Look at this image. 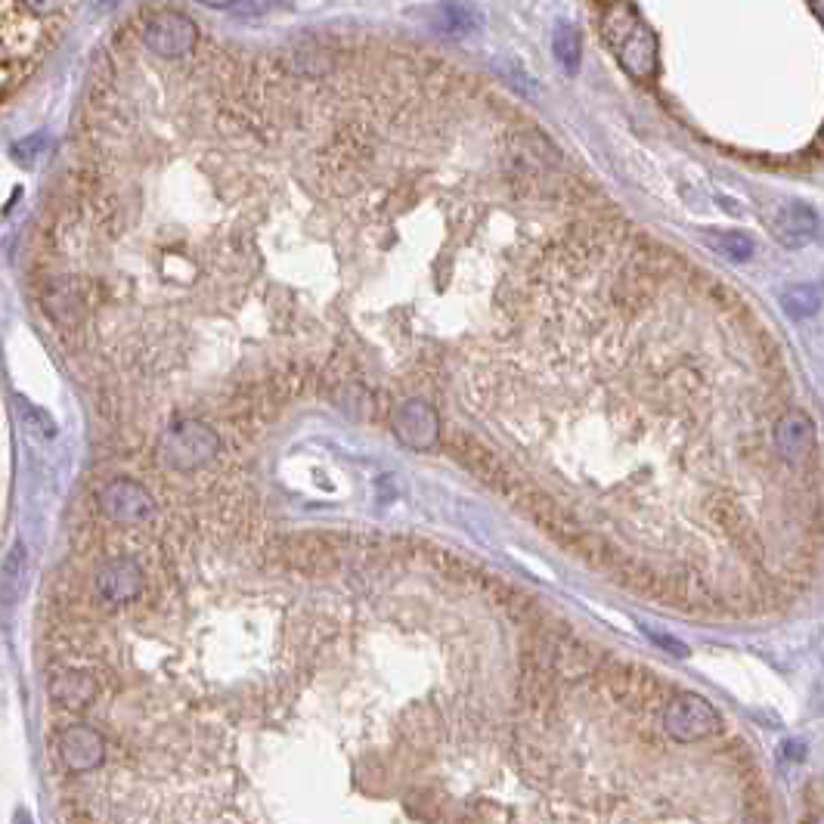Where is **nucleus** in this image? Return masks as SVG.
<instances>
[{"label": "nucleus", "mask_w": 824, "mask_h": 824, "mask_svg": "<svg viewBox=\"0 0 824 824\" xmlns=\"http://www.w3.org/2000/svg\"><path fill=\"white\" fill-rule=\"evenodd\" d=\"M598 31L632 81L651 84L657 78V38L632 0H614L601 10Z\"/></svg>", "instance_id": "f257e3e1"}, {"label": "nucleus", "mask_w": 824, "mask_h": 824, "mask_svg": "<svg viewBox=\"0 0 824 824\" xmlns=\"http://www.w3.org/2000/svg\"><path fill=\"white\" fill-rule=\"evenodd\" d=\"M220 450V437L196 419H183L158 437V462L174 471H193L211 462Z\"/></svg>", "instance_id": "f03ea898"}, {"label": "nucleus", "mask_w": 824, "mask_h": 824, "mask_svg": "<svg viewBox=\"0 0 824 824\" xmlns=\"http://www.w3.org/2000/svg\"><path fill=\"white\" fill-rule=\"evenodd\" d=\"M663 732H667L673 741L679 744H697L722 735V716L716 713V707L707 701V697L694 694V691H682L673 701L663 707Z\"/></svg>", "instance_id": "7ed1b4c3"}, {"label": "nucleus", "mask_w": 824, "mask_h": 824, "mask_svg": "<svg viewBox=\"0 0 824 824\" xmlns=\"http://www.w3.org/2000/svg\"><path fill=\"white\" fill-rule=\"evenodd\" d=\"M143 41H146V47L155 56L180 59V56H186L189 50L196 47L199 28H196L193 19H189L186 13H180V10H162V13H155V16L146 19Z\"/></svg>", "instance_id": "20e7f679"}, {"label": "nucleus", "mask_w": 824, "mask_h": 824, "mask_svg": "<svg viewBox=\"0 0 824 824\" xmlns=\"http://www.w3.org/2000/svg\"><path fill=\"white\" fill-rule=\"evenodd\" d=\"M93 592L106 608L128 605L143 592V567L134 558H109L97 567L93 577Z\"/></svg>", "instance_id": "39448f33"}, {"label": "nucleus", "mask_w": 824, "mask_h": 824, "mask_svg": "<svg viewBox=\"0 0 824 824\" xmlns=\"http://www.w3.org/2000/svg\"><path fill=\"white\" fill-rule=\"evenodd\" d=\"M775 453L787 465H800L815 453V425L803 409H787L772 431Z\"/></svg>", "instance_id": "423d86ee"}, {"label": "nucleus", "mask_w": 824, "mask_h": 824, "mask_svg": "<svg viewBox=\"0 0 824 824\" xmlns=\"http://www.w3.org/2000/svg\"><path fill=\"white\" fill-rule=\"evenodd\" d=\"M100 509L118 524H143L146 518H152L155 502L146 493V487L134 481H112L100 493Z\"/></svg>", "instance_id": "0eeeda50"}, {"label": "nucleus", "mask_w": 824, "mask_h": 824, "mask_svg": "<svg viewBox=\"0 0 824 824\" xmlns=\"http://www.w3.org/2000/svg\"><path fill=\"white\" fill-rule=\"evenodd\" d=\"M412 16H419L425 28H431L434 35H443V38H465L481 28L478 10L462 4V0H440V4L412 10Z\"/></svg>", "instance_id": "6e6552de"}, {"label": "nucleus", "mask_w": 824, "mask_h": 824, "mask_svg": "<svg viewBox=\"0 0 824 824\" xmlns=\"http://www.w3.org/2000/svg\"><path fill=\"white\" fill-rule=\"evenodd\" d=\"M394 431L412 450H428L440 437V419L437 412L422 400H406L394 412Z\"/></svg>", "instance_id": "1a4fd4ad"}, {"label": "nucleus", "mask_w": 824, "mask_h": 824, "mask_svg": "<svg viewBox=\"0 0 824 824\" xmlns=\"http://www.w3.org/2000/svg\"><path fill=\"white\" fill-rule=\"evenodd\" d=\"M772 233L781 245L787 248H803L815 239L818 233V214L806 202H784L775 211Z\"/></svg>", "instance_id": "9d476101"}, {"label": "nucleus", "mask_w": 824, "mask_h": 824, "mask_svg": "<svg viewBox=\"0 0 824 824\" xmlns=\"http://www.w3.org/2000/svg\"><path fill=\"white\" fill-rule=\"evenodd\" d=\"M59 756L72 772H90L103 759V738L87 725H72L59 735Z\"/></svg>", "instance_id": "9b49d317"}, {"label": "nucleus", "mask_w": 824, "mask_h": 824, "mask_svg": "<svg viewBox=\"0 0 824 824\" xmlns=\"http://www.w3.org/2000/svg\"><path fill=\"white\" fill-rule=\"evenodd\" d=\"M704 242L716 251L719 258L725 261H735V264H744L753 258V239L741 230H704Z\"/></svg>", "instance_id": "f8f14e48"}, {"label": "nucleus", "mask_w": 824, "mask_h": 824, "mask_svg": "<svg viewBox=\"0 0 824 824\" xmlns=\"http://www.w3.org/2000/svg\"><path fill=\"white\" fill-rule=\"evenodd\" d=\"M821 289L812 282H797V285H787V289L781 292V307L787 316H794V320H809V316H815L821 310Z\"/></svg>", "instance_id": "ddd939ff"}, {"label": "nucleus", "mask_w": 824, "mask_h": 824, "mask_svg": "<svg viewBox=\"0 0 824 824\" xmlns=\"http://www.w3.org/2000/svg\"><path fill=\"white\" fill-rule=\"evenodd\" d=\"M552 56L558 59V66L564 75L574 78L580 72V31L570 22H558L552 35Z\"/></svg>", "instance_id": "4468645a"}, {"label": "nucleus", "mask_w": 824, "mask_h": 824, "mask_svg": "<svg viewBox=\"0 0 824 824\" xmlns=\"http://www.w3.org/2000/svg\"><path fill=\"white\" fill-rule=\"evenodd\" d=\"M292 7V0H236V7L230 10L239 19H255V16H267L276 10Z\"/></svg>", "instance_id": "2eb2a0df"}, {"label": "nucleus", "mask_w": 824, "mask_h": 824, "mask_svg": "<svg viewBox=\"0 0 824 824\" xmlns=\"http://www.w3.org/2000/svg\"><path fill=\"white\" fill-rule=\"evenodd\" d=\"M19 412H25V422H28V428L35 431V434H41V437H53V422L44 416V412L31 409L28 403H22V406H19Z\"/></svg>", "instance_id": "dca6fc26"}, {"label": "nucleus", "mask_w": 824, "mask_h": 824, "mask_svg": "<svg viewBox=\"0 0 824 824\" xmlns=\"http://www.w3.org/2000/svg\"><path fill=\"white\" fill-rule=\"evenodd\" d=\"M22 564H25L22 549H13V558H10L7 567H4V598H7V601H10V586H16V583H19L16 577H22Z\"/></svg>", "instance_id": "f3484780"}, {"label": "nucleus", "mask_w": 824, "mask_h": 824, "mask_svg": "<svg viewBox=\"0 0 824 824\" xmlns=\"http://www.w3.org/2000/svg\"><path fill=\"white\" fill-rule=\"evenodd\" d=\"M41 146H44V137H41V134H35V137L22 140V143H19V146L13 149V155L19 158V162L31 165V162H35V155L41 152Z\"/></svg>", "instance_id": "a211bd4d"}, {"label": "nucleus", "mask_w": 824, "mask_h": 824, "mask_svg": "<svg viewBox=\"0 0 824 824\" xmlns=\"http://www.w3.org/2000/svg\"><path fill=\"white\" fill-rule=\"evenodd\" d=\"M25 7L38 16H47V13H56L62 7V0H25Z\"/></svg>", "instance_id": "6ab92c4d"}, {"label": "nucleus", "mask_w": 824, "mask_h": 824, "mask_svg": "<svg viewBox=\"0 0 824 824\" xmlns=\"http://www.w3.org/2000/svg\"><path fill=\"white\" fill-rule=\"evenodd\" d=\"M654 642H657V645H663V648H670L676 657H688V648H685L682 642L670 639V636H654Z\"/></svg>", "instance_id": "aec40b11"}, {"label": "nucleus", "mask_w": 824, "mask_h": 824, "mask_svg": "<svg viewBox=\"0 0 824 824\" xmlns=\"http://www.w3.org/2000/svg\"><path fill=\"white\" fill-rule=\"evenodd\" d=\"M196 4H202L208 10H233L236 0H196Z\"/></svg>", "instance_id": "412c9836"}, {"label": "nucleus", "mask_w": 824, "mask_h": 824, "mask_svg": "<svg viewBox=\"0 0 824 824\" xmlns=\"http://www.w3.org/2000/svg\"><path fill=\"white\" fill-rule=\"evenodd\" d=\"M93 7H97V13H112L118 7V0H97Z\"/></svg>", "instance_id": "4be33fe9"}]
</instances>
